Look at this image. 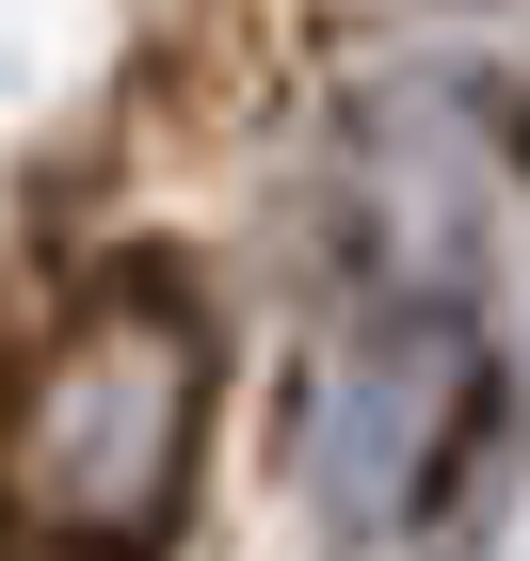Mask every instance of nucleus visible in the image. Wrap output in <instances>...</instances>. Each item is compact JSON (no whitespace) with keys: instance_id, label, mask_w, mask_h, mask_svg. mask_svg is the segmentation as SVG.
I'll return each instance as SVG.
<instances>
[{"instance_id":"obj_1","label":"nucleus","mask_w":530,"mask_h":561,"mask_svg":"<svg viewBox=\"0 0 530 561\" xmlns=\"http://www.w3.org/2000/svg\"><path fill=\"white\" fill-rule=\"evenodd\" d=\"M193 433H210V337L161 289H113L33 353L0 417V529H33L48 561H145L193 497Z\"/></svg>"},{"instance_id":"obj_2","label":"nucleus","mask_w":530,"mask_h":561,"mask_svg":"<svg viewBox=\"0 0 530 561\" xmlns=\"http://www.w3.org/2000/svg\"><path fill=\"white\" fill-rule=\"evenodd\" d=\"M483 401H498V369H483V321L450 289L370 305L306 386V497L338 529H418L483 449Z\"/></svg>"}]
</instances>
